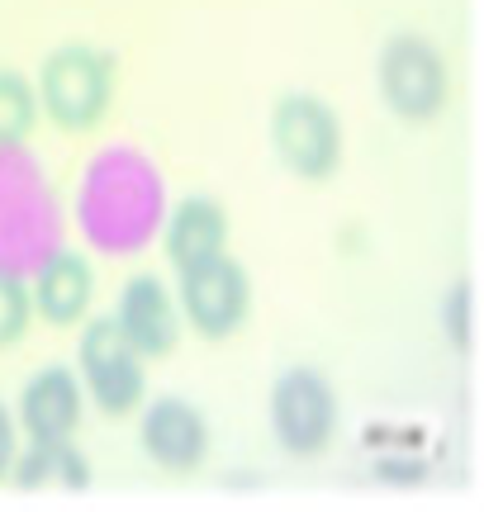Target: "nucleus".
<instances>
[{"label":"nucleus","instance_id":"1","mask_svg":"<svg viewBox=\"0 0 484 512\" xmlns=\"http://www.w3.org/2000/svg\"><path fill=\"white\" fill-rule=\"evenodd\" d=\"M38 100L48 105L62 128H91L110 110L114 95V67L110 57L91 43H62L43 57L38 67Z\"/></svg>","mask_w":484,"mask_h":512},{"label":"nucleus","instance_id":"2","mask_svg":"<svg viewBox=\"0 0 484 512\" xmlns=\"http://www.w3.org/2000/svg\"><path fill=\"white\" fill-rule=\"evenodd\" d=\"M380 95L399 119H432L451 95L442 48L423 34H394L380 48Z\"/></svg>","mask_w":484,"mask_h":512},{"label":"nucleus","instance_id":"3","mask_svg":"<svg viewBox=\"0 0 484 512\" xmlns=\"http://www.w3.org/2000/svg\"><path fill=\"white\" fill-rule=\"evenodd\" d=\"M271 143L276 157L304 181H323L337 171L342 157V128L337 114L309 91H290L271 105Z\"/></svg>","mask_w":484,"mask_h":512},{"label":"nucleus","instance_id":"4","mask_svg":"<svg viewBox=\"0 0 484 512\" xmlns=\"http://www.w3.org/2000/svg\"><path fill=\"white\" fill-rule=\"evenodd\" d=\"M76 361H81V380L91 389V399L105 413H129L143 399V356L133 351L114 318H91L81 328Z\"/></svg>","mask_w":484,"mask_h":512},{"label":"nucleus","instance_id":"5","mask_svg":"<svg viewBox=\"0 0 484 512\" xmlns=\"http://www.w3.org/2000/svg\"><path fill=\"white\" fill-rule=\"evenodd\" d=\"M271 427L290 456H314L337 427V399L318 370H285L271 389Z\"/></svg>","mask_w":484,"mask_h":512},{"label":"nucleus","instance_id":"6","mask_svg":"<svg viewBox=\"0 0 484 512\" xmlns=\"http://www.w3.org/2000/svg\"><path fill=\"white\" fill-rule=\"evenodd\" d=\"M247 271L224 252L181 266V313L200 337H228L247 313Z\"/></svg>","mask_w":484,"mask_h":512},{"label":"nucleus","instance_id":"7","mask_svg":"<svg viewBox=\"0 0 484 512\" xmlns=\"http://www.w3.org/2000/svg\"><path fill=\"white\" fill-rule=\"evenodd\" d=\"M138 437H143V451H148L162 470H195V465L205 460L209 427H205V418H200L186 399L167 394V399H152L148 403Z\"/></svg>","mask_w":484,"mask_h":512},{"label":"nucleus","instance_id":"8","mask_svg":"<svg viewBox=\"0 0 484 512\" xmlns=\"http://www.w3.org/2000/svg\"><path fill=\"white\" fill-rule=\"evenodd\" d=\"M119 332L133 342L138 356H167L176 347V304L162 290L157 275H133L124 294H119V313H114Z\"/></svg>","mask_w":484,"mask_h":512},{"label":"nucleus","instance_id":"9","mask_svg":"<svg viewBox=\"0 0 484 512\" xmlns=\"http://www.w3.org/2000/svg\"><path fill=\"white\" fill-rule=\"evenodd\" d=\"M76 418H81V384L67 366L38 370L19 394V422L34 441H62L72 437Z\"/></svg>","mask_w":484,"mask_h":512},{"label":"nucleus","instance_id":"10","mask_svg":"<svg viewBox=\"0 0 484 512\" xmlns=\"http://www.w3.org/2000/svg\"><path fill=\"white\" fill-rule=\"evenodd\" d=\"M228 242V214L219 200L209 195H186V200L171 209L167 219V256L171 266H195L205 256H219Z\"/></svg>","mask_w":484,"mask_h":512},{"label":"nucleus","instance_id":"11","mask_svg":"<svg viewBox=\"0 0 484 512\" xmlns=\"http://www.w3.org/2000/svg\"><path fill=\"white\" fill-rule=\"evenodd\" d=\"M91 266L76 252H53L43 256V266L34 271V304L48 323H76L86 304H91Z\"/></svg>","mask_w":484,"mask_h":512},{"label":"nucleus","instance_id":"12","mask_svg":"<svg viewBox=\"0 0 484 512\" xmlns=\"http://www.w3.org/2000/svg\"><path fill=\"white\" fill-rule=\"evenodd\" d=\"M19 489H57V494H81L91 484V470L86 460L76 456L67 437L62 441H34L29 456L15 465Z\"/></svg>","mask_w":484,"mask_h":512},{"label":"nucleus","instance_id":"13","mask_svg":"<svg viewBox=\"0 0 484 512\" xmlns=\"http://www.w3.org/2000/svg\"><path fill=\"white\" fill-rule=\"evenodd\" d=\"M34 114H38L34 86L19 72H0V152H5V147H19L29 138Z\"/></svg>","mask_w":484,"mask_h":512},{"label":"nucleus","instance_id":"14","mask_svg":"<svg viewBox=\"0 0 484 512\" xmlns=\"http://www.w3.org/2000/svg\"><path fill=\"white\" fill-rule=\"evenodd\" d=\"M29 313H34V304H29V285H24L15 271L0 266V347H10V342L24 337Z\"/></svg>","mask_w":484,"mask_h":512},{"label":"nucleus","instance_id":"15","mask_svg":"<svg viewBox=\"0 0 484 512\" xmlns=\"http://www.w3.org/2000/svg\"><path fill=\"white\" fill-rule=\"evenodd\" d=\"M442 328H447L451 347H456V351H470V285H456V290L447 294Z\"/></svg>","mask_w":484,"mask_h":512},{"label":"nucleus","instance_id":"16","mask_svg":"<svg viewBox=\"0 0 484 512\" xmlns=\"http://www.w3.org/2000/svg\"><path fill=\"white\" fill-rule=\"evenodd\" d=\"M10 456H15V422H10V413L0 408V475H5Z\"/></svg>","mask_w":484,"mask_h":512}]
</instances>
